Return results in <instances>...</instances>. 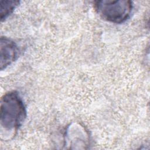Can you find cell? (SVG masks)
<instances>
[{
  "label": "cell",
  "instance_id": "7a4b0ae2",
  "mask_svg": "<svg viewBox=\"0 0 150 150\" xmlns=\"http://www.w3.org/2000/svg\"><path fill=\"white\" fill-rule=\"evenodd\" d=\"M94 8L103 20L122 23L130 17L133 5L132 1L128 0H101L94 2Z\"/></svg>",
  "mask_w": 150,
  "mask_h": 150
},
{
  "label": "cell",
  "instance_id": "6da1fadb",
  "mask_svg": "<svg viewBox=\"0 0 150 150\" xmlns=\"http://www.w3.org/2000/svg\"><path fill=\"white\" fill-rule=\"evenodd\" d=\"M27 111L23 100L16 91L6 93L1 100V133L13 136L25 121Z\"/></svg>",
  "mask_w": 150,
  "mask_h": 150
},
{
  "label": "cell",
  "instance_id": "277c9868",
  "mask_svg": "<svg viewBox=\"0 0 150 150\" xmlns=\"http://www.w3.org/2000/svg\"><path fill=\"white\" fill-rule=\"evenodd\" d=\"M19 49L16 43L11 39L1 36L0 40V69H5L18 57Z\"/></svg>",
  "mask_w": 150,
  "mask_h": 150
},
{
  "label": "cell",
  "instance_id": "3957f363",
  "mask_svg": "<svg viewBox=\"0 0 150 150\" xmlns=\"http://www.w3.org/2000/svg\"><path fill=\"white\" fill-rule=\"evenodd\" d=\"M90 145L88 131L79 123L67 126L64 134V146L66 149H87Z\"/></svg>",
  "mask_w": 150,
  "mask_h": 150
},
{
  "label": "cell",
  "instance_id": "5b68a950",
  "mask_svg": "<svg viewBox=\"0 0 150 150\" xmlns=\"http://www.w3.org/2000/svg\"><path fill=\"white\" fill-rule=\"evenodd\" d=\"M20 2L14 0H5L1 1V21H5L19 5Z\"/></svg>",
  "mask_w": 150,
  "mask_h": 150
}]
</instances>
